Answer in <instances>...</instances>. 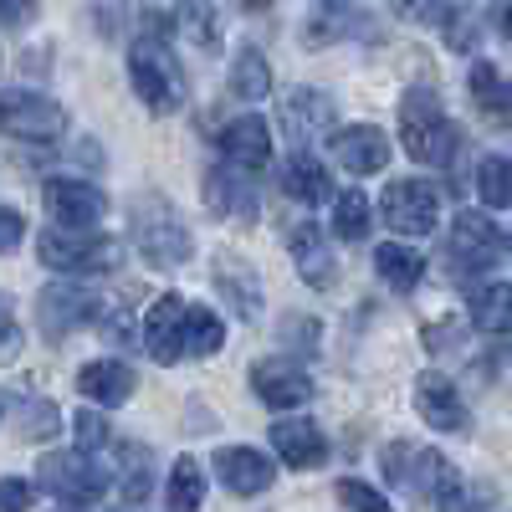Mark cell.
<instances>
[{
	"instance_id": "cell-39",
	"label": "cell",
	"mask_w": 512,
	"mask_h": 512,
	"mask_svg": "<svg viewBox=\"0 0 512 512\" xmlns=\"http://www.w3.org/2000/svg\"><path fill=\"white\" fill-rule=\"evenodd\" d=\"M72 431H77V446L98 451V446L108 441V420H103V415H93V410H82V415L72 420Z\"/></svg>"
},
{
	"instance_id": "cell-24",
	"label": "cell",
	"mask_w": 512,
	"mask_h": 512,
	"mask_svg": "<svg viewBox=\"0 0 512 512\" xmlns=\"http://www.w3.org/2000/svg\"><path fill=\"white\" fill-rule=\"evenodd\" d=\"M287 251H292L297 272H303V282H313V287H328V282L338 277V262L328 256V236H323L318 226H297V231L287 236Z\"/></svg>"
},
{
	"instance_id": "cell-3",
	"label": "cell",
	"mask_w": 512,
	"mask_h": 512,
	"mask_svg": "<svg viewBox=\"0 0 512 512\" xmlns=\"http://www.w3.org/2000/svg\"><path fill=\"white\" fill-rule=\"evenodd\" d=\"M128 77H134V93L144 98V108H154V113H175L185 103V72H180L175 52L149 31L128 47Z\"/></svg>"
},
{
	"instance_id": "cell-35",
	"label": "cell",
	"mask_w": 512,
	"mask_h": 512,
	"mask_svg": "<svg viewBox=\"0 0 512 512\" xmlns=\"http://www.w3.org/2000/svg\"><path fill=\"white\" fill-rule=\"evenodd\" d=\"M477 195L487 210H507L512 205V159L507 154H487L477 164Z\"/></svg>"
},
{
	"instance_id": "cell-13",
	"label": "cell",
	"mask_w": 512,
	"mask_h": 512,
	"mask_svg": "<svg viewBox=\"0 0 512 512\" xmlns=\"http://www.w3.org/2000/svg\"><path fill=\"white\" fill-rule=\"evenodd\" d=\"M185 323H190V303L175 292H164L159 303H149L144 313V349L154 364H175L185 354Z\"/></svg>"
},
{
	"instance_id": "cell-20",
	"label": "cell",
	"mask_w": 512,
	"mask_h": 512,
	"mask_svg": "<svg viewBox=\"0 0 512 512\" xmlns=\"http://www.w3.org/2000/svg\"><path fill=\"white\" fill-rule=\"evenodd\" d=\"M333 118H338V108H333V98H328L323 88H292V93L282 98V123H287L292 139H318V134H328Z\"/></svg>"
},
{
	"instance_id": "cell-30",
	"label": "cell",
	"mask_w": 512,
	"mask_h": 512,
	"mask_svg": "<svg viewBox=\"0 0 512 512\" xmlns=\"http://www.w3.org/2000/svg\"><path fill=\"white\" fill-rule=\"evenodd\" d=\"M221 349H226V323H221V313L205 308V303H195V308H190V323H185V354H190V359H216Z\"/></svg>"
},
{
	"instance_id": "cell-47",
	"label": "cell",
	"mask_w": 512,
	"mask_h": 512,
	"mask_svg": "<svg viewBox=\"0 0 512 512\" xmlns=\"http://www.w3.org/2000/svg\"><path fill=\"white\" fill-rule=\"evenodd\" d=\"M236 6H246V11H267L272 0H236Z\"/></svg>"
},
{
	"instance_id": "cell-18",
	"label": "cell",
	"mask_w": 512,
	"mask_h": 512,
	"mask_svg": "<svg viewBox=\"0 0 512 512\" xmlns=\"http://www.w3.org/2000/svg\"><path fill=\"white\" fill-rule=\"evenodd\" d=\"M216 477L226 492L236 497H256V492H267L277 482V461L262 456L256 446H221L216 451Z\"/></svg>"
},
{
	"instance_id": "cell-12",
	"label": "cell",
	"mask_w": 512,
	"mask_h": 512,
	"mask_svg": "<svg viewBox=\"0 0 512 512\" xmlns=\"http://www.w3.org/2000/svg\"><path fill=\"white\" fill-rule=\"evenodd\" d=\"M98 313V292L77 287V282H62V287H41L36 297V323L47 338H67L72 328H82Z\"/></svg>"
},
{
	"instance_id": "cell-15",
	"label": "cell",
	"mask_w": 512,
	"mask_h": 512,
	"mask_svg": "<svg viewBox=\"0 0 512 512\" xmlns=\"http://www.w3.org/2000/svg\"><path fill=\"white\" fill-rule=\"evenodd\" d=\"M328 154L338 159V169H349V175H379V169L390 164V139H384V128H374V123H349L328 139Z\"/></svg>"
},
{
	"instance_id": "cell-7",
	"label": "cell",
	"mask_w": 512,
	"mask_h": 512,
	"mask_svg": "<svg viewBox=\"0 0 512 512\" xmlns=\"http://www.w3.org/2000/svg\"><path fill=\"white\" fill-rule=\"evenodd\" d=\"M41 487H47L52 497H62L67 507H93L103 497L108 477H103V466L93 461V451L77 446V451H62V456L41 461Z\"/></svg>"
},
{
	"instance_id": "cell-17",
	"label": "cell",
	"mask_w": 512,
	"mask_h": 512,
	"mask_svg": "<svg viewBox=\"0 0 512 512\" xmlns=\"http://www.w3.org/2000/svg\"><path fill=\"white\" fill-rule=\"evenodd\" d=\"M41 195H47V210H52L62 226L93 231L108 216V195L98 185H88V180H47V185H41Z\"/></svg>"
},
{
	"instance_id": "cell-14",
	"label": "cell",
	"mask_w": 512,
	"mask_h": 512,
	"mask_svg": "<svg viewBox=\"0 0 512 512\" xmlns=\"http://www.w3.org/2000/svg\"><path fill=\"white\" fill-rule=\"evenodd\" d=\"M251 390L267 410H297L313 400V379L303 374V364L292 359H262L251 369Z\"/></svg>"
},
{
	"instance_id": "cell-32",
	"label": "cell",
	"mask_w": 512,
	"mask_h": 512,
	"mask_svg": "<svg viewBox=\"0 0 512 512\" xmlns=\"http://www.w3.org/2000/svg\"><path fill=\"white\" fill-rule=\"evenodd\" d=\"M175 21L200 52H221V16L210 0H175Z\"/></svg>"
},
{
	"instance_id": "cell-23",
	"label": "cell",
	"mask_w": 512,
	"mask_h": 512,
	"mask_svg": "<svg viewBox=\"0 0 512 512\" xmlns=\"http://www.w3.org/2000/svg\"><path fill=\"white\" fill-rule=\"evenodd\" d=\"M221 154L231 159V164H241V169H267L272 164V128L262 123V118H231L226 128H221Z\"/></svg>"
},
{
	"instance_id": "cell-9",
	"label": "cell",
	"mask_w": 512,
	"mask_h": 512,
	"mask_svg": "<svg viewBox=\"0 0 512 512\" xmlns=\"http://www.w3.org/2000/svg\"><path fill=\"white\" fill-rule=\"evenodd\" d=\"M374 36H379V21L359 0H313V11L303 21L308 47H338V41H374Z\"/></svg>"
},
{
	"instance_id": "cell-33",
	"label": "cell",
	"mask_w": 512,
	"mask_h": 512,
	"mask_svg": "<svg viewBox=\"0 0 512 512\" xmlns=\"http://www.w3.org/2000/svg\"><path fill=\"white\" fill-rule=\"evenodd\" d=\"M164 502H169V512H200V502H205V472H200L195 456H180L175 461V472H169V482H164Z\"/></svg>"
},
{
	"instance_id": "cell-21",
	"label": "cell",
	"mask_w": 512,
	"mask_h": 512,
	"mask_svg": "<svg viewBox=\"0 0 512 512\" xmlns=\"http://www.w3.org/2000/svg\"><path fill=\"white\" fill-rule=\"evenodd\" d=\"M272 446H277V456H282L287 466H297V472H308V466H318V461L328 456V441H323V431H318L308 415L277 420V425H272Z\"/></svg>"
},
{
	"instance_id": "cell-31",
	"label": "cell",
	"mask_w": 512,
	"mask_h": 512,
	"mask_svg": "<svg viewBox=\"0 0 512 512\" xmlns=\"http://www.w3.org/2000/svg\"><path fill=\"white\" fill-rule=\"evenodd\" d=\"M472 323L482 333H497V338H512V282H492L472 297Z\"/></svg>"
},
{
	"instance_id": "cell-38",
	"label": "cell",
	"mask_w": 512,
	"mask_h": 512,
	"mask_svg": "<svg viewBox=\"0 0 512 512\" xmlns=\"http://www.w3.org/2000/svg\"><path fill=\"white\" fill-rule=\"evenodd\" d=\"M395 11L405 21H420V26H446L451 11H446V0H395Z\"/></svg>"
},
{
	"instance_id": "cell-41",
	"label": "cell",
	"mask_w": 512,
	"mask_h": 512,
	"mask_svg": "<svg viewBox=\"0 0 512 512\" xmlns=\"http://www.w3.org/2000/svg\"><path fill=\"white\" fill-rule=\"evenodd\" d=\"M26 502H31V487H26L21 477L0 482V512H26Z\"/></svg>"
},
{
	"instance_id": "cell-6",
	"label": "cell",
	"mask_w": 512,
	"mask_h": 512,
	"mask_svg": "<svg viewBox=\"0 0 512 512\" xmlns=\"http://www.w3.org/2000/svg\"><path fill=\"white\" fill-rule=\"evenodd\" d=\"M379 216L400 236H431L441 221V190L431 180H390L379 195Z\"/></svg>"
},
{
	"instance_id": "cell-11",
	"label": "cell",
	"mask_w": 512,
	"mask_h": 512,
	"mask_svg": "<svg viewBox=\"0 0 512 512\" xmlns=\"http://www.w3.org/2000/svg\"><path fill=\"white\" fill-rule=\"evenodd\" d=\"M200 195H205V205L216 210L221 221H241V226L256 221V190H251V180H246V169L231 164V159L216 164V169H205Z\"/></svg>"
},
{
	"instance_id": "cell-8",
	"label": "cell",
	"mask_w": 512,
	"mask_h": 512,
	"mask_svg": "<svg viewBox=\"0 0 512 512\" xmlns=\"http://www.w3.org/2000/svg\"><path fill=\"white\" fill-rule=\"evenodd\" d=\"M384 477H390L395 487H410V492H425V497H441L456 472L451 461L431 446H410V441H390L384 446Z\"/></svg>"
},
{
	"instance_id": "cell-19",
	"label": "cell",
	"mask_w": 512,
	"mask_h": 512,
	"mask_svg": "<svg viewBox=\"0 0 512 512\" xmlns=\"http://www.w3.org/2000/svg\"><path fill=\"white\" fill-rule=\"evenodd\" d=\"M134 390H139V374L123 359H88L77 369V395L93 405H123L134 400Z\"/></svg>"
},
{
	"instance_id": "cell-16",
	"label": "cell",
	"mask_w": 512,
	"mask_h": 512,
	"mask_svg": "<svg viewBox=\"0 0 512 512\" xmlns=\"http://www.w3.org/2000/svg\"><path fill=\"white\" fill-rule=\"evenodd\" d=\"M415 410L425 415V425L431 431H446V436H461L466 425H472V415H466V400L456 395L451 374H420L415 379Z\"/></svg>"
},
{
	"instance_id": "cell-26",
	"label": "cell",
	"mask_w": 512,
	"mask_h": 512,
	"mask_svg": "<svg viewBox=\"0 0 512 512\" xmlns=\"http://www.w3.org/2000/svg\"><path fill=\"white\" fill-rule=\"evenodd\" d=\"M282 190H287L292 200H303V205H328L333 180H328V169H323L313 154H292L287 169H282Z\"/></svg>"
},
{
	"instance_id": "cell-2",
	"label": "cell",
	"mask_w": 512,
	"mask_h": 512,
	"mask_svg": "<svg viewBox=\"0 0 512 512\" xmlns=\"http://www.w3.org/2000/svg\"><path fill=\"white\" fill-rule=\"evenodd\" d=\"M400 139H405V154L415 164H451L456 123L441 113L431 88H410L405 93V103H400Z\"/></svg>"
},
{
	"instance_id": "cell-44",
	"label": "cell",
	"mask_w": 512,
	"mask_h": 512,
	"mask_svg": "<svg viewBox=\"0 0 512 512\" xmlns=\"http://www.w3.org/2000/svg\"><path fill=\"white\" fill-rule=\"evenodd\" d=\"M21 354V328H16V318H6V364Z\"/></svg>"
},
{
	"instance_id": "cell-42",
	"label": "cell",
	"mask_w": 512,
	"mask_h": 512,
	"mask_svg": "<svg viewBox=\"0 0 512 512\" xmlns=\"http://www.w3.org/2000/svg\"><path fill=\"white\" fill-rule=\"evenodd\" d=\"M0 16H6L11 31H21V26L36 16V0H6V11H0Z\"/></svg>"
},
{
	"instance_id": "cell-36",
	"label": "cell",
	"mask_w": 512,
	"mask_h": 512,
	"mask_svg": "<svg viewBox=\"0 0 512 512\" xmlns=\"http://www.w3.org/2000/svg\"><path fill=\"white\" fill-rule=\"evenodd\" d=\"M369 226H374V210H369V200L359 190H344V195L333 200V231L344 236V241H364Z\"/></svg>"
},
{
	"instance_id": "cell-43",
	"label": "cell",
	"mask_w": 512,
	"mask_h": 512,
	"mask_svg": "<svg viewBox=\"0 0 512 512\" xmlns=\"http://www.w3.org/2000/svg\"><path fill=\"white\" fill-rule=\"evenodd\" d=\"M0 221H6V251H16L21 246V210L6 205V210H0Z\"/></svg>"
},
{
	"instance_id": "cell-45",
	"label": "cell",
	"mask_w": 512,
	"mask_h": 512,
	"mask_svg": "<svg viewBox=\"0 0 512 512\" xmlns=\"http://www.w3.org/2000/svg\"><path fill=\"white\" fill-rule=\"evenodd\" d=\"M190 431H216V415H210V410H200V405H190Z\"/></svg>"
},
{
	"instance_id": "cell-46",
	"label": "cell",
	"mask_w": 512,
	"mask_h": 512,
	"mask_svg": "<svg viewBox=\"0 0 512 512\" xmlns=\"http://www.w3.org/2000/svg\"><path fill=\"white\" fill-rule=\"evenodd\" d=\"M497 31L512 36V0H502V6H497Z\"/></svg>"
},
{
	"instance_id": "cell-40",
	"label": "cell",
	"mask_w": 512,
	"mask_h": 512,
	"mask_svg": "<svg viewBox=\"0 0 512 512\" xmlns=\"http://www.w3.org/2000/svg\"><path fill=\"white\" fill-rule=\"evenodd\" d=\"M456 344H461V323L456 318H441V323L425 328V349H456Z\"/></svg>"
},
{
	"instance_id": "cell-25",
	"label": "cell",
	"mask_w": 512,
	"mask_h": 512,
	"mask_svg": "<svg viewBox=\"0 0 512 512\" xmlns=\"http://www.w3.org/2000/svg\"><path fill=\"white\" fill-rule=\"evenodd\" d=\"M472 103L482 118H492L497 128H512V82L492 67V62H477L472 67Z\"/></svg>"
},
{
	"instance_id": "cell-37",
	"label": "cell",
	"mask_w": 512,
	"mask_h": 512,
	"mask_svg": "<svg viewBox=\"0 0 512 512\" xmlns=\"http://www.w3.org/2000/svg\"><path fill=\"white\" fill-rule=\"evenodd\" d=\"M333 492H338V502H344L349 512H395V507H390V497L374 492V487H369V482H359V477H344Z\"/></svg>"
},
{
	"instance_id": "cell-29",
	"label": "cell",
	"mask_w": 512,
	"mask_h": 512,
	"mask_svg": "<svg viewBox=\"0 0 512 512\" xmlns=\"http://www.w3.org/2000/svg\"><path fill=\"white\" fill-rule=\"evenodd\" d=\"M231 93L246 98V103H262L272 93V67H267V57L256 47H241L231 57Z\"/></svg>"
},
{
	"instance_id": "cell-28",
	"label": "cell",
	"mask_w": 512,
	"mask_h": 512,
	"mask_svg": "<svg viewBox=\"0 0 512 512\" xmlns=\"http://www.w3.org/2000/svg\"><path fill=\"white\" fill-rule=\"evenodd\" d=\"M118 487H123V502H149L154 497V456L149 446L128 441L123 456H118Z\"/></svg>"
},
{
	"instance_id": "cell-22",
	"label": "cell",
	"mask_w": 512,
	"mask_h": 512,
	"mask_svg": "<svg viewBox=\"0 0 512 512\" xmlns=\"http://www.w3.org/2000/svg\"><path fill=\"white\" fill-rule=\"evenodd\" d=\"M216 292L231 303V313H241L246 323L262 318V277H256V267H246L241 256H216Z\"/></svg>"
},
{
	"instance_id": "cell-34",
	"label": "cell",
	"mask_w": 512,
	"mask_h": 512,
	"mask_svg": "<svg viewBox=\"0 0 512 512\" xmlns=\"http://www.w3.org/2000/svg\"><path fill=\"white\" fill-rule=\"evenodd\" d=\"M57 431H62V410L52 400H41V395L16 400V436L21 441H52Z\"/></svg>"
},
{
	"instance_id": "cell-4",
	"label": "cell",
	"mask_w": 512,
	"mask_h": 512,
	"mask_svg": "<svg viewBox=\"0 0 512 512\" xmlns=\"http://www.w3.org/2000/svg\"><path fill=\"white\" fill-rule=\"evenodd\" d=\"M36 256H41L52 272L82 277V272H113L118 256H123V246H118L113 236H93V231H82V226H57V231H41Z\"/></svg>"
},
{
	"instance_id": "cell-1",
	"label": "cell",
	"mask_w": 512,
	"mask_h": 512,
	"mask_svg": "<svg viewBox=\"0 0 512 512\" xmlns=\"http://www.w3.org/2000/svg\"><path fill=\"white\" fill-rule=\"evenodd\" d=\"M128 231H134V246L149 256L154 267H185L195 256V236L180 221V210L164 195H139L134 210H128Z\"/></svg>"
},
{
	"instance_id": "cell-5",
	"label": "cell",
	"mask_w": 512,
	"mask_h": 512,
	"mask_svg": "<svg viewBox=\"0 0 512 512\" xmlns=\"http://www.w3.org/2000/svg\"><path fill=\"white\" fill-rule=\"evenodd\" d=\"M446 256H451V267L461 277H477V272H492L507 256V236H502V226L487 216V210H461V216L451 221Z\"/></svg>"
},
{
	"instance_id": "cell-27",
	"label": "cell",
	"mask_w": 512,
	"mask_h": 512,
	"mask_svg": "<svg viewBox=\"0 0 512 512\" xmlns=\"http://www.w3.org/2000/svg\"><path fill=\"white\" fill-rule=\"evenodd\" d=\"M374 267H379V277L390 282L395 292H415L420 277H425V256L390 241V246H374Z\"/></svg>"
},
{
	"instance_id": "cell-10",
	"label": "cell",
	"mask_w": 512,
	"mask_h": 512,
	"mask_svg": "<svg viewBox=\"0 0 512 512\" xmlns=\"http://www.w3.org/2000/svg\"><path fill=\"white\" fill-rule=\"evenodd\" d=\"M67 128V108L41 98V93H26V88H11L6 93V134L11 139H31V144H52L62 139Z\"/></svg>"
}]
</instances>
